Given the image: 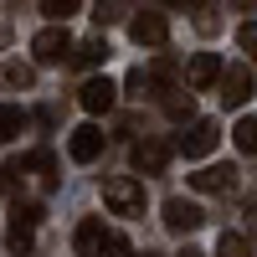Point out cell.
I'll list each match as a JSON object with an SVG mask.
<instances>
[{
	"label": "cell",
	"instance_id": "cell-5",
	"mask_svg": "<svg viewBox=\"0 0 257 257\" xmlns=\"http://www.w3.org/2000/svg\"><path fill=\"white\" fill-rule=\"evenodd\" d=\"M221 82V57L216 52H196L185 62V88L190 93H206V88H216Z\"/></svg>",
	"mask_w": 257,
	"mask_h": 257
},
{
	"label": "cell",
	"instance_id": "cell-13",
	"mask_svg": "<svg viewBox=\"0 0 257 257\" xmlns=\"http://www.w3.org/2000/svg\"><path fill=\"white\" fill-rule=\"evenodd\" d=\"M103 216H88V221H77V231H72V247H77V257H98V247H103Z\"/></svg>",
	"mask_w": 257,
	"mask_h": 257
},
{
	"label": "cell",
	"instance_id": "cell-6",
	"mask_svg": "<svg viewBox=\"0 0 257 257\" xmlns=\"http://www.w3.org/2000/svg\"><path fill=\"white\" fill-rule=\"evenodd\" d=\"M128 36H134L139 47H165L170 41V21L160 11H139V16H128Z\"/></svg>",
	"mask_w": 257,
	"mask_h": 257
},
{
	"label": "cell",
	"instance_id": "cell-1",
	"mask_svg": "<svg viewBox=\"0 0 257 257\" xmlns=\"http://www.w3.org/2000/svg\"><path fill=\"white\" fill-rule=\"evenodd\" d=\"M103 206L113 216H144V185L134 175H108L103 180Z\"/></svg>",
	"mask_w": 257,
	"mask_h": 257
},
{
	"label": "cell",
	"instance_id": "cell-22",
	"mask_svg": "<svg viewBox=\"0 0 257 257\" xmlns=\"http://www.w3.org/2000/svg\"><path fill=\"white\" fill-rule=\"evenodd\" d=\"M77 11H82V0H41V16H47V21H67Z\"/></svg>",
	"mask_w": 257,
	"mask_h": 257
},
{
	"label": "cell",
	"instance_id": "cell-27",
	"mask_svg": "<svg viewBox=\"0 0 257 257\" xmlns=\"http://www.w3.org/2000/svg\"><path fill=\"white\" fill-rule=\"evenodd\" d=\"M180 257H206V252H201V247H185V252H180Z\"/></svg>",
	"mask_w": 257,
	"mask_h": 257
},
{
	"label": "cell",
	"instance_id": "cell-10",
	"mask_svg": "<svg viewBox=\"0 0 257 257\" xmlns=\"http://www.w3.org/2000/svg\"><path fill=\"white\" fill-rule=\"evenodd\" d=\"M247 98H252V72L242 67V62L237 67H221V103L226 108H242Z\"/></svg>",
	"mask_w": 257,
	"mask_h": 257
},
{
	"label": "cell",
	"instance_id": "cell-16",
	"mask_svg": "<svg viewBox=\"0 0 257 257\" xmlns=\"http://www.w3.org/2000/svg\"><path fill=\"white\" fill-rule=\"evenodd\" d=\"M165 113L175 118V123H190V118H196V98H190L185 88H170L165 93Z\"/></svg>",
	"mask_w": 257,
	"mask_h": 257
},
{
	"label": "cell",
	"instance_id": "cell-11",
	"mask_svg": "<svg viewBox=\"0 0 257 257\" xmlns=\"http://www.w3.org/2000/svg\"><path fill=\"white\" fill-rule=\"evenodd\" d=\"M77 103H82L88 113H108L113 103H118V88H113L108 77H88V82H82V93H77Z\"/></svg>",
	"mask_w": 257,
	"mask_h": 257
},
{
	"label": "cell",
	"instance_id": "cell-28",
	"mask_svg": "<svg viewBox=\"0 0 257 257\" xmlns=\"http://www.w3.org/2000/svg\"><path fill=\"white\" fill-rule=\"evenodd\" d=\"M165 6H185V0H165Z\"/></svg>",
	"mask_w": 257,
	"mask_h": 257
},
{
	"label": "cell",
	"instance_id": "cell-8",
	"mask_svg": "<svg viewBox=\"0 0 257 257\" xmlns=\"http://www.w3.org/2000/svg\"><path fill=\"white\" fill-rule=\"evenodd\" d=\"M67 155H72L77 165H93V160L103 155V128H98V123H77L72 134H67Z\"/></svg>",
	"mask_w": 257,
	"mask_h": 257
},
{
	"label": "cell",
	"instance_id": "cell-26",
	"mask_svg": "<svg viewBox=\"0 0 257 257\" xmlns=\"http://www.w3.org/2000/svg\"><path fill=\"white\" fill-rule=\"evenodd\" d=\"M247 226H252V231H257V206H247Z\"/></svg>",
	"mask_w": 257,
	"mask_h": 257
},
{
	"label": "cell",
	"instance_id": "cell-30",
	"mask_svg": "<svg viewBox=\"0 0 257 257\" xmlns=\"http://www.w3.org/2000/svg\"><path fill=\"white\" fill-rule=\"evenodd\" d=\"M144 257H155V252H144Z\"/></svg>",
	"mask_w": 257,
	"mask_h": 257
},
{
	"label": "cell",
	"instance_id": "cell-2",
	"mask_svg": "<svg viewBox=\"0 0 257 257\" xmlns=\"http://www.w3.org/2000/svg\"><path fill=\"white\" fill-rule=\"evenodd\" d=\"M31 52H36V62H41V67H62V62H72V36L67 31H62V21H57V26H47V31H36L31 36Z\"/></svg>",
	"mask_w": 257,
	"mask_h": 257
},
{
	"label": "cell",
	"instance_id": "cell-3",
	"mask_svg": "<svg viewBox=\"0 0 257 257\" xmlns=\"http://www.w3.org/2000/svg\"><path fill=\"white\" fill-rule=\"evenodd\" d=\"M36 226H41V206H16V211H11L6 242H11L16 257H31V247H36Z\"/></svg>",
	"mask_w": 257,
	"mask_h": 257
},
{
	"label": "cell",
	"instance_id": "cell-20",
	"mask_svg": "<svg viewBox=\"0 0 257 257\" xmlns=\"http://www.w3.org/2000/svg\"><path fill=\"white\" fill-rule=\"evenodd\" d=\"M216 257H252V247H247V237H237V231H221Z\"/></svg>",
	"mask_w": 257,
	"mask_h": 257
},
{
	"label": "cell",
	"instance_id": "cell-12",
	"mask_svg": "<svg viewBox=\"0 0 257 257\" xmlns=\"http://www.w3.org/2000/svg\"><path fill=\"white\" fill-rule=\"evenodd\" d=\"M196 190H237V165H206L190 175Z\"/></svg>",
	"mask_w": 257,
	"mask_h": 257
},
{
	"label": "cell",
	"instance_id": "cell-18",
	"mask_svg": "<svg viewBox=\"0 0 257 257\" xmlns=\"http://www.w3.org/2000/svg\"><path fill=\"white\" fill-rule=\"evenodd\" d=\"M231 144H237L242 155H257V118H242L237 128H231Z\"/></svg>",
	"mask_w": 257,
	"mask_h": 257
},
{
	"label": "cell",
	"instance_id": "cell-7",
	"mask_svg": "<svg viewBox=\"0 0 257 257\" xmlns=\"http://www.w3.org/2000/svg\"><path fill=\"white\" fill-rule=\"evenodd\" d=\"M128 160H134L139 175H165V165H170V144H165V139H139L134 149H128Z\"/></svg>",
	"mask_w": 257,
	"mask_h": 257
},
{
	"label": "cell",
	"instance_id": "cell-25",
	"mask_svg": "<svg viewBox=\"0 0 257 257\" xmlns=\"http://www.w3.org/2000/svg\"><path fill=\"white\" fill-rule=\"evenodd\" d=\"M237 47L257 57V21H242V26H237Z\"/></svg>",
	"mask_w": 257,
	"mask_h": 257
},
{
	"label": "cell",
	"instance_id": "cell-9",
	"mask_svg": "<svg viewBox=\"0 0 257 257\" xmlns=\"http://www.w3.org/2000/svg\"><path fill=\"white\" fill-rule=\"evenodd\" d=\"M201 221H206V211H201L196 201H185V196H170V201H165V226H170V231H180V237H185V231H196Z\"/></svg>",
	"mask_w": 257,
	"mask_h": 257
},
{
	"label": "cell",
	"instance_id": "cell-4",
	"mask_svg": "<svg viewBox=\"0 0 257 257\" xmlns=\"http://www.w3.org/2000/svg\"><path fill=\"white\" fill-rule=\"evenodd\" d=\"M216 139H221V128L211 123V118H190V123H185V134L175 139V149H180L185 160H206L211 149H216Z\"/></svg>",
	"mask_w": 257,
	"mask_h": 257
},
{
	"label": "cell",
	"instance_id": "cell-19",
	"mask_svg": "<svg viewBox=\"0 0 257 257\" xmlns=\"http://www.w3.org/2000/svg\"><path fill=\"white\" fill-rule=\"evenodd\" d=\"M77 62H82V67H98V62H108V41H103V36L82 41V47H77Z\"/></svg>",
	"mask_w": 257,
	"mask_h": 257
},
{
	"label": "cell",
	"instance_id": "cell-17",
	"mask_svg": "<svg viewBox=\"0 0 257 257\" xmlns=\"http://www.w3.org/2000/svg\"><path fill=\"white\" fill-rule=\"evenodd\" d=\"M21 128H26V113H21L16 103H0V144H11Z\"/></svg>",
	"mask_w": 257,
	"mask_h": 257
},
{
	"label": "cell",
	"instance_id": "cell-15",
	"mask_svg": "<svg viewBox=\"0 0 257 257\" xmlns=\"http://www.w3.org/2000/svg\"><path fill=\"white\" fill-rule=\"evenodd\" d=\"M31 170H36V165H31V155H16L6 170H0V190H6V196H16V190L26 185V175H31Z\"/></svg>",
	"mask_w": 257,
	"mask_h": 257
},
{
	"label": "cell",
	"instance_id": "cell-24",
	"mask_svg": "<svg viewBox=\"0 0 257 257\" xmlns=\"http://www.w3.org/2000/svg\"><path fill=\"white\" fill-rule=\"evenodd\" d=\"M98 257H128V237H123V231H108L103 247H98Z\"/></svg>",
	"mask_w": 257,
	"mask_h": 257
},
{
	"label": "cell",
	"instance_id": "cell-29",
	"mask_svg": "<svg viewBox=\"0 0 257 257\" xmlns=\"http://www.w3.org/2000/svg\"><path fill=\"white\" fill-rule=\"evenodd\" d=\"M237 6H257V0H237Z\"/></svg>",
	"mask_w": 257,
	"mask_h": 257
},
{
	"label": "cell",
	"instance_id": "cell-21",
	"mask_svg": "<svg viewBox=\"0 0 257 257\" xmlns=\"http://www.w3.org/2000/svg\"><path fill=\"white\" fill-rule=\"evenodd\" d=\"M175 72H180L175 57H155V62H149V82H155V88H160V82H175Z\"/></svg>",
	"mask_w": 257,
	"mask_h": 257
},
{
	"label": "cell",
	"instance_id": "cell-14",
	"mask_svg": "<svg viewBox=\"0 0 257 257\" xmlns=\"http://www.w3.org/2000/svg\"><path fill=\"white\" fill-rule=\"evenodd\" d=\"M0 88H21V93H26V88H36V67H31V62H0Z\"/></svg>",
	"mask_w": 257,
	"mask_h": 257
},
{
	"label": "cell",
	"instance_id": "cell-23",
	"mask_svg": "<svg viewBox=\"0 0 257 257\" xmlns=\"http://www.w3.org/2000/svg\"><path fill=\"white\" fill-rule=\"evenodd\" d=\"M128 11V0H98V11H93V21H98V26H108V21H118Z\"/></svg>",
	"mask_w": 257,
	"mask_h": 257
}]
</instances>
